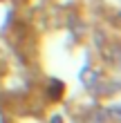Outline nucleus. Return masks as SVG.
<instances>
[{"instance_id":"1","label":"nucleus","mask_w":121,"mask_h":123,"mask_svg":"<svg viewBox=\"0 0 121 123\" xmlns=\"http://www.w3.org/2000/svg\"><path fill=\"white\" fill-rule=\"evenodd\" d=\"M52 123H61V119H58V117H54V121H52Z\"/></svg>"}]
</instances>
